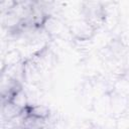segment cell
Returning a JSON list of instances; mask_svg holds the SVG:
<instances>
[{
    "instance_id": "1",
    "label": "cell",
    "mask_w": 129,
    "mask_h": 129,
    "mask_svg": "<svg viewBox=\"0 0 129 129\" xmlns=\"http://www.w3.org/2000/svg\"><path fill=\"white\" fill-rule=\"evenodd\" d=\"M81 15L96 31L100 30L106 22L104 2H83Z\"/></svg>"
},
{
    "instance_id": "2",
    "label": "cell",
    "mask_w": 129,
    "mask_h": 129,
    "mask_svg": "<svg viewBox=\"0 0 129 129\" xmlns=\"http://www.w3.org/2000/svg\"><path fill=\"white\" fill-rule=\"evenodd\" d=\"M42 28L51 42L63 38L66 34L70 35L69 24L59 15H48L42 24Z\"/></svg>"
},
{
    "instance_id": "3",
    "label": "cell",
    "mask_w": 129,
    "mask_h": 129,
    "mask_svg": "<svg viewBox=\"0 0 129 129\" xmlns=\"http://www.w3.org/2000/svg\"><path fill=\"white\" fill-rule=\"evenodd\" d=\"M69 32L72 40L92 41V38L95 36L97 31L83 17H81L69 24Z\"/></svg>"
},
{
    "instance_id": "4",
    "label": "cell",
    "mask_w": 129,
    "mask_h": 129,
    "mask_svg": "<svg viewBox=\"0 0 129 129\" xmlns=\"http://www.w3.org/2000/svg\"><path fill=\"white\" fill-rule=\"evenodd\" d=\"M128 106V98L110 93V116L115 120L124 115Z\"/></svg>"
},
{
    "instance_id": "5",
    "label": "cell",
    "mask_w": 129,
    "mask_h": 129,
    "mask_svg": "<svg viewBox=\"0 0 129 129\" xmlns=\"http://www.w3.org/2000/svg\"><path fill=\"white\" fill-rule=\"evenodd\" d=\"M23 60L24 59H23L21 51L17 47H10L6 51H4L2 54V60H1L2 67H1V69L14 67L16 64L21 63Z\"/></svg>"
},
{
    "instance_id": "6",
    "label": "cell",
    "mask_w": 129,
    "mask_h": 129,
    "mask_svg": "<svg viewBox=\"0 0 129 129\" xmlns=\"http://www.w3.org/2000/svg\"><path fill=\"white\" fill-rule=\"evenodd\" d=\"M26 113L30 116H33L38 119H47L51 115L50 109L43 104H33V105H28V107L25 109Z\"/></svg>"
},
{
    "instance_id": "7",
    "label": "cell",
    "mask_w": 129,
    "mask_h": 129,
    "mask_svg": "<svg viewBox=\"0 0 129 129\" xmlns=\"http://www.w3.org/2000/svg\"><path fill=\"white\" fill-rule=\"evenodd\" d=\"M21 110L18 109L9 101L1 102V121L10 120L21 114Z\"/></svg>"
},
{
    "instance_id": "8",
    "label": "cell",
    "mask_w": 129,
    "mask_h": 129,
    "mask_svg": "<svg viewBox=\"0 0 129 129\" xmlns=\"http://www.w3.org/2000/svg\"><path fill=\"white\" fill-rule=\"evenodd\" d=\"M9 102H11L13 105H15L21 111L26 109L29 105V100H28V96H27V93L24 90V88H22L21 90L16 92Z\"/></svg>"
},
{
    "instance_id": "9",
    "label": "cell",
    "mask_w": 129,
    "mask_h": 129,
    "mask_svg": "<svg viewBox=\"0 0 129 129\" xmlns=\"http://www.w3.org/2000/svg\"><path fill=\"white\" fill-rule=\"evenodd\" d=\"M114 129H129V116L124 114L115 119Z\"/></svg>"
},
{
    "instance_id": "10",
    "label": "cell",
    "mask_w": 129,
    "mask_h": 129,
    "mask_svg": "<svg viewBox=\"0 0 129 129\" xmlns=\"http://www.w3.org/2000/svg\"><path fill=\"white\" fill-rule=\"evenodd\" d=\"M125 114H126L127 116H129V98H128V106H127V110H126Z\"/></svg>"
}]
</instances>
